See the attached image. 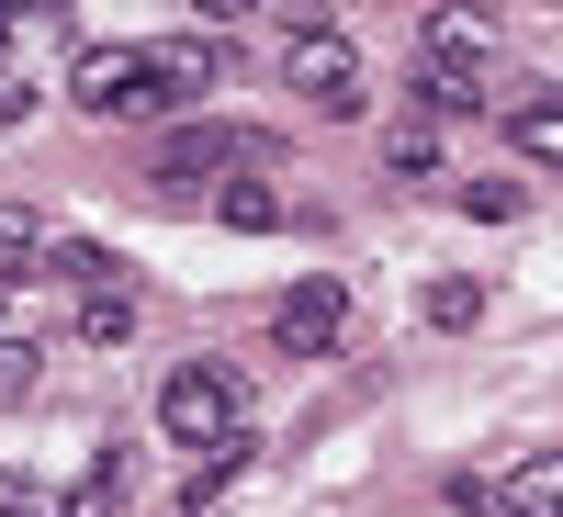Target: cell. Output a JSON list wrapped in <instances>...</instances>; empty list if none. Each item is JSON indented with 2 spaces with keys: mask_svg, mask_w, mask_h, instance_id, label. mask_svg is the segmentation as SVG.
I'll return each mask as SVG.
<instances>
[{
  "mask_svg": "<svg viewBox=\"0 0 563 517\" xmlns=\"http://www.w3.org/2000/svg\"><path fill=\"white\" fill-rule=\"evenodd\" d=\"M238 428H249V383H238L225 360H180L169 383H158V439H180L192 461H203V450H225Z\"/></svg>",
  "mask_w": 563,
  "mask_h": 517,
  "instance_id": "6da1fadb",
  "label": "cell"
},
{
  "mask_svg": "<svg viewBox=\"0 0 563 517\" xmlns=\"http://www.w3.org/2000/svg\"><path fill=\"white\" fill-rule=\"evenodd\" d=\"M68 102L102 113V124H147V113H180V90L158 79L147 45H90V57L68 68Z\"/></svg>",
  "mask_w": 563,
  "mask_h": 517,
  "instance_id": "7a4b0ae2",
  "label": "cell"
},
{
  "mask_svg": "<svg viewBox=\"0 0 563 517\" xmlns=\"http://www.w3.org/2000/svg\"><path fill=\"white\" fill-rule=\"evenodd\" d=\"M282 79H294V102H316L327 124L361 113V45L339 23H294V34H282Z\"/></svg>",
  "mask_w": 563,
  "mask_h": 517,
  "instance_id": "3957f363",
  "label": "cell"
},
{
  "mask_svg": "<svg viewBox=\"0 0 563 517\" xmlns=\"http://www.w3.org/2000/svg\"><path fill=\"white\" fill-rule=\"evenodd\" d=\"M350 338V281H294V293L271 304V349H294V360H316V349H339Z\"/></svg>",
  "mask_w": 563,
  "mask_h": 517,
  "instance_id": "277c9868",
  "label": "cell"
},
{
  "mask_svg": "<svg viewBox=\"0 0 563 517\" xmlns=\"http://www.w3.org/2000/svg\"><path fill=\"white\" fill-rule=\"evenodd\" d=\"M417 45H429L440 68H485V57H496V12H485V0H440Z\"/></svg>",
  "mask_w": 563,
  "mask_h": 517,
  "instance_id": "5b68a950",
  "label": "cell"
},
{
  "mask_svg": "<svg viewBox=\"0 0 563 517\" xmlns=\"http://www.w3.org/2000/svg\"><path fill=\"white\" fill-rule=\"evenodd\" d=\"M496 506H507V517H563V450L507 461V473H496Z\"/></svg>",
  "mask_w": 563,
  "mask_h": 517,
  "instance_id": "8992f818",
  "label": "cell"
},
{
  "mask_svg": "<svg viewBox=\"0 0 563 517\" xmlns=\"http://www.w3.org/2000/svg\"><path fill=\"white\" fill-rule=\"evenodd\" d=\"M203 203H214L225 225H238V237H260V225H282V180H271V169H225Z\"/></svg>",
  "mask_w": 563,
  "mask_h": 517,
  "instance_id": "52a82bcc",
  "label": "cell"
},
{
  "mask_svg": "<svg viewBox=\"0 0 563 517\" xmlns=\"http://www.w3.org/2000/svg\"><path fill=\"white\" fill-rule=\"evenodd\" d=\"M496 135H507V158L563 169V102H507V113H496Z\"/></svg>",
  "mask_w": 563,
  "mask_h": 517,
  "instance_id": "ba28073f",
  "label": "cell"
},
{
  "mask_svg": "<svg viewBox=\"0 0 563 517\" xmlns=\"http://www.w3.org/2000/svg\"><path fill=\"white\" fill-rule=\"evenodd\" d=\"M417 102H429V113H496V90H485V68H440V57H417Z\"/></svg>",
  "mask_w": 563,
  "mask_h": 517,
  "instance_id": "9c48e42d",
  "label": "cell"
},
{
  "mask_svg": "<svg viewBox=\"0 0 563 517\" xmlns=\"http://www.w3.org/2000/svg\"><path fill=\"white\" fill-rule=\"evenodd\" d=\"M68 338H79V349H124V338H135V293H124V281H102V293L68 315Z\"/></svg>",
  "mask_w": 563,
  "mask_h": 517,
  "instance_id": "30bf717a",
  "label": "cell"
},
{
  "mask_svg": "<svg viewBox=\"0 0 563 517\" xmlns=\"http://www.w3.org/2000/svg\"><path fill=\"white\" fill-rule=\"evenodd\" d=\"M147 57H158V79L180 90V102H192V90L225 68V45H203V34H169V45H147Z\"/></svg>",
  "mask_w": 563,
  "mask_h": 517,
  "instance_id": "8fae6325",
  "label": "cell"
},
{
  "mask_svg": "<svg viewBox=\"0 0 563 517\" xmlns=\"http://www.w3.org/2000/svg\"><path fill=\"white\" fill-rule=\"evenodd\" d=\"M45 270H57V281H79V293H102V281H124V259H113L102 237H57V248H45Z\"/></svg>",
  "mask_w": 563,
  "mask_h": 517,
  "instance_id": "7c38bea8",
  "label": "cell"
},
{
  "mask_svg": "<svg viewBox=\"0 0 563 517\" xmlns=\"http://www.w3.org/2000/svg\"><path fill=\"white\" fill-rule=\"evenodd\" d=\"M384 169L406 180V192H417V180H440V135H429V124H395V135H384Z\"/></svg>",
  "mask_w": 563,
  "mask_h": 517,
  "instance_id": "4fadbf2b",
  "label": "cell"
},
{
  "mask_svg": "<svg viewBox=\"0 0 563 517\" xmlns=\"http://www.w3.org/2000/svg\"><path fill=\"white\" fill-rule=\"evenodd\" d=\"M519 180H462V214H474V225H519Z\"/></svg>",
  "mask_w": 563,
  "mask_h": 517,
  "instance_id": "5bb4252c",
  "label": "cell"
},
{
  "mask_svg": "<svg viewBox=\"0 0 563 517\" xmlns=\"http://www.w3.org/2000/svg\"><path fill=\"white\" fill-rule=\"evenodd\" d=\"M0 517H68V495L34 484V473H0Z\"/></svg>",
  "mask_w": 563,
  "mask_h": 517,
  "instance_id": "9a60e30c",
  "label": "cell"
},
{
  "mask_svg": "<svg viewBox=\"0 0 563 517\" xmlns=\"http://www.w3.org/2000/svg\"><path fill=\"white\" fill-rule=\"evenodd\" d=\"M474 315H485L474 281H429V326H474Z\"/></svg>",
  "mask_w": 563,
  "mask_h": 517,
  "instance_id": "2e32d148",
  "label": "cell"
},
{
  "mask_svg": "<svg viewBox=\"0 0 563 517\" xmlns=\"http://www.w3.org/2000/svg\"><path fill=\"white\" fill-rule=\"evenodd\" d=\"M23 248H45V214L34 203H0V259H23Z\"/></svg>",
  "mask_w": 563,
  "mask_h": 517,
  "instance_id": "e0dca14e",
  "label": "cell"
},
{
  "mask_svg": "<svg viewBox=\"0 0 563 517\" xmlns=\"http://www.w3.org/2000/svg\"><path fill=\"white\" fill-rule=\"evenodd\" d=\"M34 394V338H0V405Z\"/></svg>",
  "mask_w": 563,
  "mask_h": 517,
  "instance_id": "ac0fdd59",
  "label": "cell"
},
{
  "mask_svg": "<svg viewBox=\"0 0 563 517\" xmlns=\"http://www.w3.org/2000/svg\"><path fill=\"white\" fill-rule=\"evenodd\" d=\"M68 0H0V23H57Z\"/></svg>",
  "mask_w": 563,
  "mask_h": 517,
  "instance_id": "d6986e66",
  "label": "cell"
},
{
  "mask_svg": "<svg viewBox=\"0 0 563 517\" xmlns=\"http://www.w3.org/2000/svg\"><path fill=\"white\" fill-rule=\"evenodd\" d=\"M192 12H225V23H238V12H260V0H192Z\"/></svg>",
  "mask_w": 563,
  "mask_h": 517,
  "instance_id": "ffe728a7",
  "label": "cell"
},
{
  "mask_svg": "<svg viewBox=\"0 0 563 517\" xmlns=\"http://www.w3.org/2000/svg\"><path fill=\"white\" fill-rule=\"evenodd\" d=\"M0 34H12V23H0Z\"/></svg>",
  "mask_w": 563,
  "mask_h": 517,
  "instance_id": "44dd1931",
  "label": "cell"
}]
</instances>
